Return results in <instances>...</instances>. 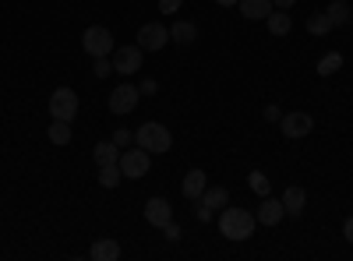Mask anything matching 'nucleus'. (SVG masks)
<instances>
[{
	"mask_svg": "<svg viewBox=\"0 0 353 261\" xmlns=\"http://www.w3.org/2000/svg\"><path fill=\"white\" fill-rule=\"evenodd\" d=\"M325 14H329L332 28H336V25H346V21H350V4H346V0H332Z\"/></svg>",
	"mask_w": 353,
	"mask_h": 261,
	"instance_id": "23",
	"label": "nucleus"
},
{
	"mask_svg": "<svg viewBox=\"0 0 353 261\" xmlns=\"http://www.w3.org/2000/svg\"><path fill=\"white\" fill-rule=\"evenodd\" d=\"M141 67V46H117L113 50V71L117 74H134Z\"/></svg>",
	"mask_w": 353,
	"mask_h": 261,
	"instance_id": "9",
	"label": "nucleus"
},
{
	"mask_svg": "<svg viewBox=\"0 0 353 261\" xmlns=\"http://www.w3.org/2000/svg\"><path fill=\"white\" fill-rule=\"evenodd\" d=\"M254 226H258V219L248 212V209H223V216H219V233L226 237V240H248L251 233H254Z\"/></svg>",
	"mask_w": 353,
	"mask_h": 261,
	"instance_id": "1",
	"label": "nucleus"
},
{
	"mask_svg": "<svg viewBox=\"0 0 353 261\" xmlns=\"http://www.w3.org/2000/svg\"><path fill=\"white\" fill-rule=\"evenodd\" d=\"M81 46H85V53L92 56V61H96V56H110L117 50L113 46V32H110L106 25H88L85 32H81Z\"/></svg>",
	"mask_w": 353,
	"mask_h": 261,
	"instance_id": "3",
	"label": "nucleus"
},
{
	"mask_svg": "<svg viewBox=\"0 0 353 261\" xmlns=\"http://www.w3.org/2000/svg\"><path fill=\"white\" fill-rule=\"evenodd\" d=\"M121 177H124V173H121V163L99 166V184H103V187H117V184H121Z\"/></svg>",
	"mask_w": 353,
	"mask_h": 261,
	"instance_id": "24",
	"label": "nucleus"
},
{
	"mask_svg": "<svg viewBox=\"0 0 353 261\" xmlns=\"http://www.w3.org/2000/svg\"><path fill=\"white\" fill-rule=\"evenodd\" d=\"M339 67H343V53H336V50H332V53H325V56H321V61H318V74H321V78L336 74Z\"/></svg>",
	"mask_w": 353,
	"mask_h": 261,
	"instance_id": "22",
	"label": "nucleus"
},
{
	"mask_svg": "<svg viewBox=\"0 0 353 261\" xmlns=\"http://www.w3.org/2000/svg\"><path fill=\"white\" fill-rule=\"evenodd\" d=\"M272 4H276L279 11H293V4H297V0H272Z\"/></svg>",
	"mask_w": 353,
	"mask_h": 261,
	"instance_id": "33",
	"label": "nucleus"
},
{
	"mask_svg": "<svg viewBox=\"0 0 353 261\" xmlns=\"http://www.w3.org/2000/svg\"><path fill=\"white\" fill-rule=\"evenodd\" d=\"M304 205H307V191H304V187H286V191H283V209H286V216L297 219V216L304 212Z\"/></svg>",
	"mask_w": 353,
	"mask_h": 261,
	"instance_id": "14",
	"label": "nucleus"
},
{
	"mask_svg": "<svg viewBox=\"0 0 353 261\" xmlns=\"http://www.w3.org/2000/svg\"><path fill=\"white\" fill-rule=\"evenodd\" d=\"M141 99V89H134V85H117V89L110 92V113H117V117H124V113H131Z\"/></svg>",
	"mask_w": 353,
	"mask_h": 261,
	"instance_id": "7",
	"label": "nucleus"
},
{
	"mask_svg": "<svg viewBox=\"0 0 353 261\" xmlns=\"http://www.w3.org/2000/svg\"><path fill=\"white\" fill-rule=\"evenodd\" d=\"M265 25H269V32L272 36H290V28H293V18H290V11H272L269 18H265Z\"/></svg>",
	"mask_w": 353,
	"mask_h": 261,
	"instance_id": "18",
	"label": "nucleus"
},
{
	"mask_svg": "<svg viewBox=\"0 0 353 261\" xmlns=\"http://www.w3.org/2000/svg\"><path fill=\"white\" fill-rule=\"evenodd\" d=\"M149 166H152V152H145V149L121 152V173H124V180H141L145 173H149Z\"/></svg>",
	"mask_w": 353,
	"mask_h": 261,
	"instance_id": "4",
	"label": "nucleus"
},
{
	"mask_svg": "<svg viewBox=\"0 0 353 261\" xmlns=\"http://www.w3.org/2000/svg\"><path fill=\"white\" fill-rule=\"evenodd\" d=\"M216 4H219V8H233V4H237V0H216Z\"/></svg>",
	"mask_w": 353,
	"mask_h": 261,
	"instance_id": "34",
	"label": "nucleus"
},
{
	"mask_svg": "<svg viewBox=\"0 0 353 261\" xmlns=\"http://www.w3.org/2000/svg\"><path fill=\"white\" fill-rule=\"evenodd\" d=\"M50 141L61 145V149H64V145H71V121H53L50 124Z\"/></svg>",
	"mask_w": 353,
	"mask_h": 261,
	"instance_id": "20",
	"label": "nucleus"
},
{
	"mask_svg": "<svg viewBox=\"0 0 353 261\" xmlns=\"http://www.w3.org/2000/svg\"><path fill=\"white\" fill-rule=\"evenodd\" d=\"M248 187H251L258 198H265V194H269V177H265L261 169H251V173H248Z\"/></svg>",
	"mask_w": 353,
	"mask_h": 261,
	"instance_id": "25",
	"label": "nucleus"
},
{
	"mask_svg": "<svg viewBox=\"0 0 353 261\" xmlns=\"http://www.w3.org/2000/svg\"><path fill=\"white\" fill-rule=\"evenodd\" d=\"M88 258L92 261H117L121 258V244H117L113 237H103V240H96L92 247H88Z\"/></svg>",
	"mask_w": 353,
	"mask_h": 261,
	"instance_id": "13",
	"label": "nucleus"
},
{
	"mask_svg": "<svg viewBox=\"0 0 353 261\" xmlns=\"http://www.w3.org/2000/svg\"><path fill=\"white\" fill-rule=\"evenodd\" d=\"M166 43H170V28H166V25L149 21V25H141V28H138V46H141V53H145V50L156 53V50H163Z\"/></svg>",
	"mask_w": 353,
	"mask_h": 261,
	"instance_id": "6",
	"label": "nucleus"
},
{
	"mask_svg": "<svg viewBox=\"0 0 353 261\" xmlns=\"http://www.w3.org/2000/svg\"><path fill=\"white\" fill-rule=\"evenodd\" d=\"M113 74V61H106V56H96V78H110Z\"/></svg>",
	"mask_w": 353,
	"mask_h": 261,
	"instance_id": "26",
	"label": "nucleus"
},
{
	"mask_svg": "<svg viewBox=\"0 0 353 261\" xmlns=\"http://www.w3.org/2000/svg\"><path fill=\"white\" fill-rule=\"evenodd\" d=\"M163 233H166V240H173V244H176V240H181V226H176V222L170 219V222L163 226Z\"/></svg>",
	"mask_w": 353,
	"mask_h": 261,
	"instance_id": "30",
	"label": "nucleus"
},
{
	"mask_svg": "<svg viewBox=\"0 0 353 261\" xmlns=\"http://www.w3.org/2000/svg\"><path fill=\"white\" fill-rule=\"evenodd\" d=\"M134 145L138 149H145V152H152V156H163V152H170V145H173V134L163 127V124H141L138 131H134Z\"/></svg>",
	"mask_w": 353,
	"mask_h": 261,
	"instance_id": "2",
	"label": "nucleus"
},
{
	"mask_svg": "<svg viewBox=\"0 0 353 261\" xmlns=\"http://www.w3.org/2000/svg\"><path fill=\"white\" fill-rule=\"evenodd\" d=\"M343 237H346V240H350V244H353V216H350V219H346V222H343Z\"/></svg>",
	"mask_w": 353,
	"mask_h": 261,
	"instance_id": "32",
	"label": "nucleus"
},
{
	"mask_svg": "<svg viewBox=\"0 0 353 261\" xmlns=\"http://www.w3.org/2000/svg\"><path fill=\"white\" fill-rule=\"evenodd\" d=\"M265 121H272V124H279V121H283V113H279V106H265Z\"/></svg>",
	"mask_w": 353,
	"mask_h": 261,
	"instance_id": "31",
	"label": "nucleus"
},
{
	"mask_svg": "<svg viewBox=\"0 0 353 261\" xmlns=\"http://www.w3.org/2000/svg\"><path fill=\"white\" fill-rule=\"evenodd\" d=\"M237 11L248 21H261V18H269L276 11V4H272V0H237Z\"/></svg>",
	"mask_w": 353,
	"mask_h": 261,
	"instance_id": "12",
	"label": "nucleus"
},
{
	"mask_svg": "<svg viewBox=\"0 0 353 261\" xmlns=\"http://www.w3.org/2000/svg\"><path fill=\"white\" fill-rule=\"evenodd\" d=\"M184 194L194 201V198H201V191H205V169H188V177H184Z\"/></svg>",
	"mask_w": 353,
	"mask_h": 261,
	"instance_id": "19",
	"label": "nucleus"
},
{
	"mask_svg": "<svg viewBox=\"0 0 353 261\" xmlns=\"http://www.w3.org/2000/svg\"><path fill=\"white\" fill-rule=\"evenodd\" d=\"M170 39H173V43H181V46H191V43L198 39V25H194V21H173Z\"/></svg>",
	"mask_w": 353,
	"mask_h": 261,
	"instance_id": "16",
	"label": "nucleus"
},
{
	"mask_svg": "<svg viewBox=\"0 0 353 261\" xmlns=\"http://www.w3.org/2000/svg\"><path fill=\"white\" fill-rule=\"evenodd\" d=\"M121 152H124V149H121V145H117L113 138H110V141H99L96 149H92V156H96V163H99V166H110V163H121Z\"/></svg>",
	"mask_w": 353,
	"mask_h": 261,
	"instance_id": "15",
	"label": "nucleus"
},
{
	"mask_svg": "<svg viewBox=\"0 0 353 261\" xmlns=\"http://www.w3.org/2000/svg\"><path fill=\"white\" fill-rule=\"evenodd\" d=\"M307 32H311V36H325V32H332L329 14H325V11H314V14L307 18Z\"/></svg>",
	"mask_w": 353,
	"mask_h": 261,
	"instance_id": "21",
	"label": "nucleus"
},
{
	"mask_svg": "<svg viewBox=\"0 0 353 261\" xmlns=\"http://www.w3.org/2000/svg\"><path fill=\"white\" fill-rule=\"evenodd\" d=\"M311 127H314V121H311V113H304V109H297V113H283V121H279L283 138H307Z\"/></svg>",
	"mask_w": 353,
	"mask_h": 261,
	"instance_id": "8",
	"label": "nucleus"
},
{
	"mask_svg": "<svg viewBox=\"0 0 353 261\" xmlns=\"http://www.w3.org/2000/svg\"><path fill=\"white\" fill-rule=\"evenodd\" d=\"M170 219H173V209H170L166 198H149V201H145V222H149V226L163 229Z\"/></svg>",
	"mask_w": 353,
	"mask_h": 261,
	"instance_id": "10",
	"label": "nucleus"
},
{
	"mask_svg": "<svg viewBox=\"0 0 353 261\" xmlns=\"http://www.w3.org/2000/svg\"><path fill=\"white\" fill-rule=\"evenodd\" d=\"M198 201H201V205H209V209L216 212V209H226V205H230V191H226V187H205Z\"/></svg>",
	"mask_w": 353,
	"mask_h": 261,
	"instance_id": "17",
	"label": "nucleus"
},
{
	"mask_svg": "<svg viewBox=\"0 0 353 261\" xmlns=\"http://www.w3.org/2000/svg\"><path fill=\"white\" fill-rule=\"evenodd\" d=\"M283 216H286V209H283V198H269V194H265L261 198V205H258V222L261 226H279L283 222Z\"/></svg>",
	"mask_w": 353,
	"mask_h": 261,
	"instance_id": "11",
	"label": "nucleus"
},
{
	"mask_svg": "<svg viewBox=\"0 0 353 261\" xmlns=\"http://www.w3.org/2000/svg\"><path fill=\"white\" fill-rule=\"evenodd\" d=\"M181 4H184V0H159V11L163 14H176V11H181Z\"/></svg>",
	"mask_w": 353,
	"mask_h": 261,
	"instance_id": "29",
	"label": "nucleus"
},
{
	"mask_svg": "<svg viewBox=\"0 0 353 261\" xmlns=\"http://www.w3.org/2000/svg\"><path fill=\"white\" fill-rule=\"evenodd\" d=\"M194 216H198V222H209V219H212V209H209V205H201V201L194 198Z\"/></svg>",
	"mask_w": 353,
	"mask_h": 261,
	"instance_id": "28",
	"label": "nucleus"
},
{
	"mask_svg": "<svg viewBox=\"0 0 353 261\" xmlns=\"http://www.w3.org/2000/svg\"><path fill=\"white\" fill-rule=\"evenodd\" d=\"M50 117L53 121H74L78 117V96H74V89H57L50 96Z\"/></svg>",
	"mask_w": 353,
	"mask_h": 261,
	"instance_id": "5",
	"label": "nucleus"
},
{
	"mask_svg": "<svg viewBox=\"0 0 353 261\" xmlns=\"http://www.w3.org/2000/svg\"><path fill=\"white\" fill-rule=\"evenodd\" d=\"M113 141L121 145V149H128V145L134 141V134H131V131H124V127H117V131H113Z\"/></svg>",
	"mask_w": 353,
	"mask_h": 261,
	"instance_id": "27",
	"label": "nucleus"
}]
</instances>
